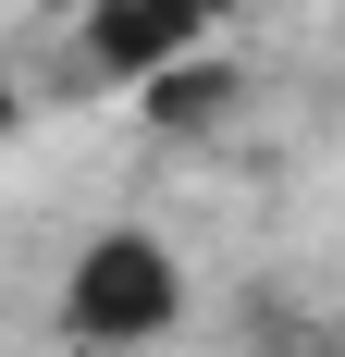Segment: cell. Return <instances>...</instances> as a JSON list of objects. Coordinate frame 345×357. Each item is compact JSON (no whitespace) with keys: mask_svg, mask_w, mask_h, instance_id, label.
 Instances as JSON below:
<instances>
[{"mask_svg":"<svg viewBox=\"0 0 345 357\" xmlns=\"http://www.w3.org/2000/svg\"><path fill=\"white\" fill-rule=\"evenodd\" d=\"M50 308H62V333L87 357H148L185 321V259H172L148 222H99V234L62 259V296H50Z\"/></svg>","mask_w":345,"mask_h":357,"instance_id":"obj_1","label":"cell"},{"mask_svg":"<svg viewBox=\"0 0 345 357\" xmlns=\"http://www.w3.org/2000/svg\"><path fill=\"white\" fill-rule=\"evenodd\" d=\"M235 0H99L74 37V86H161L172 62H198Z\"/></svg>","mask_w":345,"mask_h":357,"instance_id":"obj_2","label":"cell"},{"mask_svg":"<svg viewBox=\"0 0 345 357\" xmlns=\"http://www.w3.org/2000/svg\"><path fill=\"white\" fill-rule=\"evenodd\" d=\"M13 123H25V99H13V74H0V136H13Z\"/></svg>","mask_w":345,"mask_h":357,"instance_id":"obj_3","label":"cell"}]
</instances>
